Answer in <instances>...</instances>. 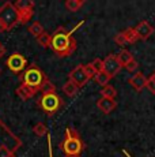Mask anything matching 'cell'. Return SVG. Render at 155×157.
<instances>
[{
    "label": "cell",
    "mask_w": 155,
    "mask_h": 157,
    "mask_svg": "<svg viewBox=\"0 0 155 157\" xmlns=\"http://www.w3.org/2000/svg\"><path fill=\"white\" fill-rule=\"evenodd\" d=\"M82 25V22L76 26L74 30L67 32L64 28H59L53 33L52 36V43H50V49L56 53L59 57L70 56L75 52L76 49V40L72 38V33Z\"/></svg>",
    "instance_id": "1"
},
{
    "label": "cell",
    "mask_w": 155,
    "mask_h": 157,
    "mask_svg": "<svg viewBox=\"0 0 155 157\" xmlns=\"http://www.w3.org/2000/svg\"><path fill=\"white\" fill-rule=\"evenodd\" d=\"M22 78H23V83H26L27 86H31L33 89H35L37 92L41 90V86H42L44 82L46 81L44 72L41 71L38 67H35V66L27 68V70L25 71V74H23Z\"/></svg>",
    "instance_id": "2"
},
{
    "label": "cell",
    "mask_w": 155,
    "mask_h": 157,
    "mask_svg": "<svg viewBox=\"0 0 155 157\" xmlns=\"http://www.w3.org/2000/svg\"><path fill=\"white\" fill-rule=\"evenodd\" d=\"M0 19L4 22L7 29L14 28L18 22H20L19 14H18L15 6L11 4V3H5V4H3V7L0 8Z\"/></svg>",
    "instance_id": "3"
},
{
    "label": "cell",
    "mask_w": 155,
    "mask_h": 157,
    "mask_svg": "<svg viewBox=\"0 0 155 157\" xmlns=\"http://www.w3.org/2000/svg\"><path fill=\"white\" fill-rule=\"evenodd\" d=\"M38 105H40V108L44 112H46L48 115H53L55 112H57L59 108L61 107V98L56 93L45 94L38 100Z\"/></svg>",
    "instance_id": "4"
},
{
    "label": "cell",
    "mask_w": 155,
    "mask_h": 157,
    "mask_svg": "<svg viewBox=\"0 0 155 157\" xmlns=\"http://www.w3.org/2000/svg\"><path fill=\"white\" fill-rule=\"evenodd\" d=\"M60 147L65 156H80L85 149V145L80 138H65L60 144Z\"/></svg>",
    "instance_id": "5"
},
{
    "label": "cell",
    "mask_w": 155,
    "mask_h": 157,
    "mask_svg": "<svg viewBox=\"0 0 155 157\" xmlns=\"http://www.w3.org/2000/svg\"><path fill=\"white\" fill-rule=\"evenodd\" d=\"M15 8L19 14L20 23H26L33 17V8H34V3L27 2V0H18L15 3Z\"/></svg>",
    "instance_id": "6"
},
{
    "label": "cell",
    "mask_w": 155,
    "mask_h": 157,
    "mask_svg": "<svg viewBox=\"0 0 155 157\" xmlns=\"http://www.w3.org/2000/svg\"><path fill=\"white\" fill-rule=\"evenodd\" d=\"M5 64H7V67L13 72L19 74L20 71L25 70L26 64H27V60H26V57L23 55H20V53H18V52H14L13 55L8 56Z\"/></svg>",
    "instance_id": "7"
},
{
    "label": "cell",
    "mask_w": 155,
    "mask_h": 157,
    "mask_svg": "<svg viewBox=\"0 0 155 157\" xmlns=\"http://www.w3.org/2000/svg\"><path fill=\"white\" fill-rule=\"evenodd\" d=\"M121 67L123 66L117 60V55H108L103 59V72H106L110 78L116 77L120 72Z\"/></svg>",
    "instance_id": "8"
},
{
    "label": "cell",
    "mask_w": 155,
    "mask_h": 157,
    "mask_svg": "<svg viewBox=\"0 0 155 157\" xmlns=\"http://www.w3.org/2000/svg\"><path fill=\"white\" fill-rule=\"evenodd\" d=\"M68 77H70V79L72 81V82H75L79 87L85 86L86 83L88 82V77L86 75V72H85V67H83V64L76 66V67L70 72V75H68Z\"/></svg>",
    "instance_id": "9"
},
{
    "label": "cell",
    "mask_w": 155,
    "mask_h": 157,
    "mask_svg": "<svg viewBox=\"0 0 155 157\" xmlns=\"http://www.w3.org/2000/svg\"><path fill=\"white\" fill-rule=\"evenodd\" d=\"M147 79L148 78L146 77L143 72H135V75H132V77L128 79V83H129L131 86L135 89V92H142L143 89L146 87V85H147Z\"/></svg>",
    "instance_id": "10"
},
{
    "label": "cell",
    "mask_w": 155,
    "mask_h": 157,
    "mask_svg": "<svg viewBox=\"0 0 155 157\" xmlns=\"http://www.w3.org/2000/svg\"><path fill=\"white\" fill-rule=\"evenodd\" d=\"M97 107L98 109L101 111L102 113H110L116 109L117 107V102H116L114 98H106V97H101L99 100L97 101Z\"/></svg>",
    "instance_id": "11"
},
{
    "label": "cell",
    "mask_w": 155,
    "mask_h": 157,
    "mask_svg": "<svg viewBox=\"0 0 155 157\" xmlns=\"http://www.w3.org/2000/svg\"><path fill=\"white\" fill-rule=\"evenodd\" d=\"M136 33H138L140 40H147L151 34L154 33V28L147 22V21H142L140 23H138V26L135 28Z\"/></svg>",
    "instance_id": "12"
},
{
    "label": "cell",
    "mask_w": 155,
    "mask_h": 157,
    "mask_svg": "<svg viewBox=\"0 0 155 157\" xmlns=\"http://www.w3.org/2000/svg\"><path fill=\"white\" fill-rule=\"evenodd\" d=\"M35 93H37V90L33 89L31 86H27L26 83H20V85L16 87V94H18V97H20L23 101H27L29 98L34 97Z\"/></svg>",
    "instance_id": "13"
},
{
    "label": "cell",
    "mask_w": 155,
    "mask_h": 157,
    "mask_svg": "<svg viewBox=\"0 0 155 157\" xmlns=\"http://www.w3.org/2000/svg\"><path fill=\"white\" fill-rule=\"evenodd\" d=\"M78 90H79V86H78L75 82H72L71 79H68L67 82L63 85V92H64L67 96H70V97H74V96H76Z\"/></svg>",
    "instance_id": "14"
},
{
    "label": "cell",
    "mask_w": 155,
    "mask_h": 157,
    "mask_svg": "<svg viewBox=\"0 0 155 157\" xmlns=\"http://www.w3.org/2000/svg\"><path fill=\"white\" fill-rule=\"evenodd\" d=\"M123 34H124V37H125V40H127L128 44H135L138 40H140L139 36H138V33H136V30H135V28L125 29L124 32H123Z\"/></svg>",
    "instance_id": "15"
},
{
    "label": "cell",
    "mask_w": 155,
    "mask_h": 157,
    "mask_svg": "<svg viewBox=\"0 0 155 157\" xmlns=\"http://www.w3.org/2000/svg\"><path fill=\"white\" fill-rule=\"evenodd\" d=\"M117 60L120 62V64L123 66V67H125V66H127L128 63L132 62V60H133V56H132V53H131L129 51L123 49V51H120V52H118Z\"/></svg>",
    "instance_id": "16"
},
{
    "label": "cell",
    "mask_w": 155,
    "mask_h": 157,
    "mask_svg": "<svg viewBox=\"0 0 155 157\" xmlns=\"http://www.w3.org/2000/svg\"><path fill=\"white\" fill-rule=\"evenodd\" d=\"M85 4V0H67L65 2V8L71 13H75V11L80 10V7Z\"/></svg>",
    "instance_id": "17"
},
{
    "label": "cell",
    "mask_w": 155,
    "mask_h": 157,
    "mask_svg": "<svg viewBox=\"0 0 155 157\" xmlns=\"http://www.w3.org/2000/svg\"><path fill=\"white\" fill-rule=\"evenodd\" d=\"M112 79V78L109 77L106 72H103V71H101V72H97V75L94 77V81L98 83V85H101V86H106V85H109V81Z\"/></svg>",
    "instance_id": "18"
},
{
    "label": "cell",
    "mask_w": 155,
    "mask_h": 157,
    "mask_svg": "<svg viewBox=\"0 0 155 157\" xmlns=\"http://www.w3.org/2000/svg\"><path fill=\"white\" fill-rule=\"evenodd\" d=\"M101 96L106 98H114L117 96V90L114 89V86L112 85H106L101 89Z\"/></svg>",
    "instance_id": "19"
},
{
    "label": "cell",
    "mask_w": 155,
    "mask_h": 157,
    "mask_svg": "<svg viewBox=\"0 0 155 157\" xmlns=\"http://www.w3.org/2000/svg\"><path fill=\"white\" fill-rule=\"evenodd\" d=\"M29 32H30L31 34L35 37V38H37V37H40L41 34H44V33H45V32H44L42 25H41L40 22H34V23H33V25L30 26V28H29Z\"/></svg>",
    "instance_id": "20"
},
{
    "label": "cell",
    "mask_w": 155,
    "mask_h": 157,
    "mask_svg": "<svg viewBox=\"0 0 155 157\" xmlns=\"http://www.w3.org/2000/svg\"><path fill=\"white\" fill-rule=\"evenodd\" d=\"M41 93H42V96H45V94H52V93H56V87L55 85H53L50 81H45L44 82V85L41 86V90H40Z\"/></svg>",
    "instance_id": "21"
},
{
    "label": "cell",
    "mask_w": 155,
    "mask_h": 157,
    "mask_svg": "<svg viewBox=\"0 0 155 157\" xmlns=\"http://www.w3.org/2000/svg\"><path fill=\"white\" fill-rule=\"evenodd\" d=\"M38 44L42 48H50V43H52V36H49L48 33H44L40 37H37Z\"/></svg>",
    "instance_id": "22"
},
{
    "label": "cell",
    "mask_w": 155,
    "mask_h": 157,
    "mask_svg": "<svg viewBox=\"0 0 155 157\" xmlns=\"http://www.w3.org/2000/svg\"><path fill=\"white\" fill-rule=\"evenodd\" d=\"M33 131H34V134L35 135H38V137H42V135H45L46 132H48V128H46V126L44 124V123H37V124L33 127Z\"/></svg>",
    "instance_id": "23"
},
{
    "label": "cell",
    "mask_w": 155,
    "mask_h": 157,
    "mask_svg": "<svg viewBox=\"0 0 155 157\" xmlns=\"http://www.w3.org/2000/svg\"><path fill=\"white\" fill-rule=\"evenodd\" d=\"M83 67H85V72L88 77V79H91V78H94L95 75H97V71H95V68L93 67L91 63H88V64H83Z\"/></svg>",
    "instance_id": "24"
},
{
    "label": "cell",
    "mask_w": 155,
    "mask_h": 157,
    "mask_svg": "<svg viewBox=\"0 0 155 157\" xmlns=\"http://www.w3.org/2000/svg\"><path fill=\"white\" fill-rule=\"evenodd\" d=\"M148 90H150L153 94H155V71L151 74V77L147 79V85H146Z\"/></svg>",
    "instance_id": "25"
},
{
    "label": "cell",
    "mask_w": 155,
    "mask_h": 157,
    "mask_svg": "<svg viewBox=\"0 0 155 157\" xmlns=\"http://www.w3.org/2000/svg\"><path fill=\"white\" fill-rule=\"evenodd\" d=\"M91 64H93V67L95 68V71H97V72L103 71V60H102V59H99V57L94 59L93 62H91Z\"/></svg>",
    "instance_id": "26"
},
{
    "label": "cell",
    "mask_w": 155,
    "mask_h": 157,
    "mask_svg": "<svg viewBox=\"0 0 155 157\" xmlns=\"http://www.w3.org/2000/svg\"><path fill=\"white\" fill-rule=\"evenodd\" d=\"M114 43L117 44V45H120V47H124V45H127V40H125V37H124V34H123V32L121 33H117V34L114 36Z\"/></svg>",
    "instance_id": "27"
},
{
    "label": "cell",
    "mask_w": 155,
    "mask_h": 157,
    "mask_svg": "<svg viewBox=\"0 0 155 157\" xmlns=\"http://www.w3.org/2000/svg\"><path fill=\"white\" fill-rule=\"evenodd\" d=\"M65 138H80V137H79V134H78V131L75 128L68 127L65 130Z\"/></svg>",
    "instance_id": "28"
},
{
    "label": "cell",
    "mask_w": 155,
    "mask_h": 157,
    "mask_svg": "<svg viewBox=\"0 0 155 157\" xmlns=\"http://www.w3.org/2000/svg\"><path fill=\"white\" fill-rule=\"evenodd\" d=\"M0 157H13V153L5 145H0Z\"/></svg>",
    "instance_id": "29"
},
{
    "label": "cell",
    "mask_w": 155,
    "mask_h": 157,
    "mask_svg": "<svg viewBox=\"0 0 155 157\" xmlns=\"http://www.w3.org/2000/svg\"><path fill=\"white\" fill-rule=\"evenodd\" d=\"M138 67H139V63L136 62L135 59H133L132 62H129V63H128L127 66H125V68H127V70L129 71V72H133V71H136V70H138Z\"/></svg>",
    "instance_id": "30"
},
{
    "label": "cell",
    "mask_w": 155,
    "mask_h": 157,
    "mask_svg": "<svg viewBox=\"0 0 155 157\" xmlns=\"http://www.w3.org/2000/svg\"><path fill=\"white\" fill-rule=\"evenodd\" d=\"M4 30H7V26L4 25V22H3L2 19H0V32H4Z\"/></svg>",
    "instance_id": "31"
},
{
    "label": "cell",
    "mask_w": 155,
    "mask_h": 157,
    "mask_svg": "<svg viewBox=\"0 0 155 157\" xmlns=\"http://www.w3.org/2000/svg\"><path fill=\"white\" fill-rule=\"evenodd\" d=\"M3 55H4V47H3V45L0 44V57H2Z\"/></svg>",
    "instance_id": "32"
},
{
    "label": "cell",
    "mask_w": 155,
    "mask_h": 157,
    "mask_svg": "<svg viewBox=\"0 0 155 157\" xmlns=\"http://www.w3.org/2000/svg\"><path fill=\"white\" fill-rule=\"evenodd\" d=\"M124 155H125V156H127V157H131L129 155H128V152H125V150H124Z\"/></svg>",
    "instance_id": "33"
},
{
    "label": "cell",
    "mask_w": 155,
    "mask_h": 157,
    "mask_svg": "<svg viewBox=\"0 0 155 157\" xmlns=\"http://www.w3.org/2000/svg\"><path fill=\"white\" fill-rule=\"evenodd\" d=\"M65 157H80V156H65Z\"/></svg>",
    "instance_id": "34"
},
{
    "label": "cell",
    "mask_w": 155,
    "mask_h": 157,
    "mask_svg": "<svg viewBox=\"0 0 155 157\" xmlns=\"http://www.w3.org/2000/svg\"><path fill=\"white\" fill-rule=\"evenodd\" d=\"M0 72H2V70H0Z\"/></svg>",
    "instance_id": "35"
}]
</instances>
